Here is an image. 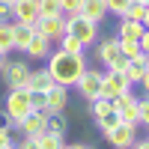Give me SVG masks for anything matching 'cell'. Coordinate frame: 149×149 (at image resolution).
I'll return each mask as SVG.
<instances>
[{
    "label": "cell",
    "instance_id": "60d3db41",
    "mask_svg": "<svg viewBox=\"0 0 149 149\" xmlns=\"http://www.w3.org/2000/svg\"><path fill=\"white\" fill-rule=\"evenodd\" d=\"M6 3H9V6H12V3H15V0H6Z\"/></svg>",
    "mask_w": 149,
    "mask_h": 149
},
{
    "label": "cell",
    "instance_id": "d6a6232c",
    "mask_svg": "<svg viewBox=\"0 0 149 149\" xmlns=\"http://www.w3.org/2000/svg\"><path fill=\"white\" fill-rule=\"evenodd\" d=\"M0 128H3V131H12V128H15V119H12L6 110H0Z\"/></svg>",
    "mask_w": 149,
    "mask_h": 149
},
{
    "label": "cell",
    "instance_id": "1f68e13d",
    "mask_svg": "<svg viewBox=\"0 0 149 149\" xmlns=\"http://www.w3.org/2000/svg\"><path fill=\"white\" fill-rule=\"evenodd\" d=\"M81 3L84 0H60V12L63 15H74V12H81Z\"/></svg>",
    "mask_w": 149,
    "mask_h": 149
},
{
    "label": "cell",
    "instance_id": "f1b7e54d",
    "mask_svg": "<svg viewBox=\"0 0 149 149\" xmlns=\"http://www.w3.org/2000/svg\"><path fill=\"white\" fill-rule=\"evenodd\" d=\"M30 110H45V90H27Z\"/></svg>",
    "mask_w": 149,
    "mask_h": 149
},
{
    "label": "cell",
    "instance_id": "2e32d148",
    "mask_svg": "<svg viewBox=\"0 0 149 149\" xmlns=\"http://www.w3.org/2000/svg\"><path fill=\"white\" fill-rule=\"evenodd\" d=\"M51 48H54V45L48 42V39H45L42 33H33V39L27 42V48H24V54H27L30 60H45L48 54H51Z\"/></svg>",
    "mask_w": 149,
    "mask_h": 149
},
{
    "label": "cell",
    "instance_id": "ab89813d",
    "mask_svg": "<svg viewBox=\"0 0 149 149\" xmlns=\"http://www.w3.org/2000/svg\"><path fill=\"white\" fill-rule=\"evenodd\" d=\"M0 149H15V146H12V143H6V146H0Z\"/></svg>",
    "mask_w": 149,
    "mask_h": 149
},
{
    "label": "cell",
    "instance_id": "74e56055",
    "mask_svg": "<svg viewBox=\"0 0 149 149\" xmlns=\"http://www.w3.org/2000/svg\"><path fill=\"white\" fill-rule=\"evenodd\" d=\"M131 149H149V140H143V137H140V140H134Z\"/></svg>",
    "mask_w": 149,
    "mask_h": 149
},
{
    "label": "cell",
    "instance_id": "f546056e",
    "mask_svg": "<svg viewBox=\"0 0 149 149\" xmlns=\"http://www.w3.org/2000/svg\"><path fill=\"white\" fill-rule=\"evenodd\" d=\"M128 3L131 0H104V6H107V12H113V15H125V9H128Z\"/></svg>",
    "mask_w": 149,
    "mask_h": 149
},
{
    "label": "cell",
    "instance_id": "7a4b0ae2",
    "mask_svg": "<svg viewBox=\"0 0 149 149\" xmlns=\"http://www.w3.org/2000/svg\"><path fill=\"white\" fill-rule=\"evenodd\" d=\"M63 18H66V33L74 36L84 48H90V45L98 42V24H95V21L84 18L81 12H74V15H63Z\"/></svg>",
    "mask_w": 149,
    "mask_h": 149
},
{
    "label": "cell",
    "instance_id": "4316f807",
    "mask_svg": "<svg viewBox=\"0 0 149 149\" xmlns=\"http://www.w3.org/2000/svg\"><path fill=\"white\" fill-rule=\"evenodd\" d=\"M119 51H122V57H125V60H131V57H140V54H146V51H143V48H140L137 42H122V39H119Z\"/></svg>",
    "mask_w": 149,
    "mask_h": 149
},
{
    "label": "cell",
    "instance_id": "d590c367",
    "mask_svg": "<svg viewBox=\"0 0 149 149\" xmlns=\"http://www.w3.org/2000/svg\"><path fill=\"white\" fill-rule=\"evenodd\" d=\"M63 149H95L93 143H63Z\"/></svg>",
    "mask_w": 149,
    "mask_h": 149
},
{
    "label": "cell",
    "instance_id": "9a60e30c",
    "mask_svg": "<svg viewBox=\"0 0 149 149\" xmlns=\"http://www.w3.org/2000/svg\"><path fill=\"white\" fill-rule=\"evenodd\" d=\"M143 33H146V24L131 21V18H122L119 21V30H116V39H122V42H137Z\"/></svg>",
    "mask_w": 149,
    "mask_h": 149
},
{
    "label": "cell",
    "instance_id": "5bb4252c",
    "mask_svg": "<svg viewBox=\"0 0 149 149\" xmlns=\"http://www.w3.org/2000/svg\"><path fill=\"white\" fill-rule=\"evenodd\" d=\"M69 107V86L51 84L45 90V110H66Z\"/></svg>",
    "mask_w": 149,
    "mask_h": 149
},
{
    "label": "cell",
    "instance_id": "7c38bea8",
    "mask_svg": "<svg viewBox=\"0 0 149 149\" xmlns=\"http://www.w3.org/2000/svg\"><path fill=\"white\" fill-rule=\"evenodd\" d=\"M15 128L24 134V137H36L39 131H45V110H30L21 119H15Z\"/></svg>",
    "mask_w": 149,
    "mask_h": 149
},
{
    "label": "cell",
    "instance_id": "f35d334b",
    "mask_svg": "<svg viewBox=\"0 0 149 149\" xmlns=\"http://www.w3.org/2000/svg\"><path fill=\"white\" fill-rule=\"evenodd\" d=\"M6 60H9V54H3V51H0V69L6 66Z\"/></svg>",
    "mask_w": 149,
    "mask_h": 149
},
{
    "label": "cell",
    "instance_id": "8fae6325",
    "mask_svg": "<svg viewBox=\"0 0 149 149\" xmlns=\"http://www.w3.org/2000/svg\"><path fill=\"white\" fill-rule=\"evenodd\" d=\"M125 78L131 81V86H149V54H140V57H131L125 63Z\"/></svg>",
    "mask_w": 149,
    "mask_h": 149
},
{
    "label": "cell",
    "instance_id": "277c9868",
    "mask_svg": "<svg viewBox=\"0 0 149 149\" xmlns=\"http://www.w3.org/2000/svg\"><path fill=\"white\" fill-rule=\"evenodd\" d=\"M128 90H131V81L125 78V69H107L104 78H102L98 95L102 98H116L119 93H128Z\"/></svg>",
    "mask_w": 149,
    "mask_h": 149
},
{
    "label": "cell",
    "instance_id": "6da1fadb",
    "mask_svg": "<svg viewBox=\"0 0 149 149\" xmlns=\"http://www.w3.org/2000/svg\"><path fill=\"white\" fill-rule=\"evenodd\" d=\"M48 60V72H51V78H54V84H60V86H74L78 84V78L84 74V69H86V60H84V54H66V51H51L45 57Z\"/></svg>",
    "mask_w": 149,
    "mask_h": 149
},
{
    "label": "cell",
    "instance_id": "83f0119b",
    "mask_svg": "<svg viewBox=\"0 0 149 149\" xmlns=\"http://www.w3.org/2000/svg\"><path fill=\"white\" fill-rule=\"evenodd\" d=\"M36 3H39V15H63L60 0H36Z\"/></svg>",
    "mask_w": 149,
    "mask_h": 149
},
{
    "label": "cell",
    "instance_id": "ffe728a7",
    "mask_svg": "<svg viewBox=\"0 0 149 149\" xmlns=\"http://www.w3.org/2000/svg\"><path fill=\"white\" fill-rule=\"evenodd\" d=\"M54 84L51 72L48 69H30V78H27V90H48Z\"/></svg>",
    "mask_w": 149,
    "mask_h": 149
},
{
    "label": "cell",
    "instance_id": "d6986e66",
    "mask_svg": "<svg viewBox=\"0 0 149 149\" xmlns=\"http://www.w3.org/2000/svg\"><path fill=\"white\" fill-rule=\"evenodd\" d=\"M81 15H84V18H90V21H95V24H102L104 15H107L104 0H84V3H81Z\"/></svg>",
    "mask_w": 149,
    "mask_h": 149
},
{
    "label": "cell",
    "instance_id": "ac0fdd59",
    "mask_svg": "<svg viewBox=\"0 0 149 149\" xmlns=\"http://www.w3.org/2000/svg\"><path fill=\"white\" fill-rule=\"evenodd\" d=\"M33 24H21V21H12V45H15V51H24L27 42L33 39Z\"/></svg>",
    "mask_w": 149,
    "mask_h": 149
},
{
    "label": "cell",
    "instance_id": "8d00e7d4",
    "mask_svg": "<svg viewBox=\"0 0 149 149\" xmlns=\"http://www.w3.org/2000/svg\"><path fill=\"white\" fill-rule=\"evenodd\" d=\"M6 143H12V131H3V128H0V146H6Z\"/></svg>",
    "mask_w": 149,
    "mask_h": 149
},
{
    "label": "cell",
    "instance_id": "3957f363",
    "mask_svg": "<svg viewBox=\"0 0 149 149\" xmlns=\"http://www.w3.org/2000/svg\"><path fill=\"white\" fill-rule=\"evenodd\" d=\"M95 57H98V63L107 66V69H125V63H128V60L122 57V51H119V39L116 36L98 42L95 45Z\"/></svg>",
    "mask_w": 149,
    "mask_h": 149
},
{
    "label": "cell",
    "instance_id": "7402d4cb",
    "mask_svg": "<svg viewBox=\"0 0 149 149\" xmlns=\"http://www.w3.org/2000/svg\"><path fill=\"white\" fill-rule=\"evenodd\" d=\"M36 143H39V149H63V137L60 134H54V131H39L36 134Z\"/></svg>",
    "mask_w": 149,
    "mask_h": 149
},
{
    "label": "cell",
    "instance_id": "603a6c76",
    "mask_svg": "<svg viewBox=\"0 0 149 149\" xmlns=\"http://www.w3.org/2000/svg\"><path fill=\"white\" fill-rule=\"evenodd\" d=\"M0 51H3V54L15 51V45H12V21L0 24Z\"/></svg>",
    "mask_w": 149,
    "mask_h": 149
},
{
    "label": "cell",
    "instance_id": "5b68a950",
    "mask_svg": "<svg viewBox=\"0 0 149 149\" xmlns=\"http://www.w3.org/2000/svg\"><path fill=\"white\" fill-rule=\"evenodd\" d=\"M33 30L42 33L45 39L54 45V42H60V39L66 36V18H63V15H42L39 21L33 24Z\"/></svg>",
    "mask_w": 149,
    "mask_h": 149
},
{
    "label": "cell",
    "instance_id": "44dd1931",
    "mask_svg": "<svg viewBox=\"0 0 149 149\" xmlns=\"http://www.w3.org/2000/svg\"><path fill=\"white\" fill-rule=\"evenodd\" d=\"M122 18H131V21H140V24H146V21H149V3H140V0H131Z\"/></svg>",
    "mask_w": 149,
    "mask_h": 149
},
{
    "label": "cell",
    "instance_id": "4dcf8cb0",
    "mask_svg": "<svg viewBox=\"0 0 149 149\" xmlns=\"http://www.w3.org/2000/svg\"><path fill=\"white\" fill-rule=\"evenodd\" d=\"M137 119L140 125H149V98H137Z\"/></svg>",
    "mask_w": 149,
    "mask_h": 149
},
{
    "label": "cell",
    "instance_id": "30bf717a",
    "mask_svg": "<svg viewBox=\"0 0 149 149\" xmlns=\"http://www.w3.org/2000/svg\"><path fill=\"white\" fill-rule=\"evenodd\" d=\"M102 78H104V72H98V69H90L86 66L84 69V74L78 78V90H81V95L86 98V102H93V98H98V90H102Z\"/></svg>",
    "mask_w": 149,
    "mask_h": 149
},
{
    "label": "cell",
    "instance_id": "4fadbf2b",
    "mask_svg": "<svg viewBox=\"0 0 149 149\" xmlns=\"http://www.w3.org/2000/svg\"><path fill=\"white\" fill-rule=\"evenodd\" d=\"M12 18L21 21V24H36L42 15H39V3L36 0H15L12 3Z\"/></svg>",
    "mask_w": 149,
    "mask_h": 149
},
{
    "label": "cell",
    "instance_id": "ba28073f",
    "mask_svg": "<svg viewBox=\"0 0 149 149\" xmlns=\"http://www.w3.org/2000/svg\"><path fill=\"white\" fill-rule=\"evenodd\" d=\"M107 143L113 149H131V143L137 140V125H128V122H116L113 128L104 131Z\"/></svg>",
    "mask_w": 149,
    "mask_h": 149
},
{
    "label": "cell",
    "instance_id": "9c48e42d",
    "mask_svg": "<svg viewBox=\"0 0 149 149\" xmlns=\"http://www.w3.org/2000/svg\"><path fill=\"white\" fill-rule=\"evenodd\" d=\"M3 110L12 119H21L24 113H30V98H27V86H15V90L6 93V104Z\"/></svg>",
    "mask_w": 149,
    "mask_h": 149
},
{
    "label": "cell",
    "instance_id": "e0dca14e",
    "mask_svg": "<svg viewBox=\"0 0 149 149\" xmlns=\"http://www.w3.org/2000/svg\"><path fill=\"white\" fill-rule=\"evenodd\" d=\"M45 131H54L60 137H66V131H69L66 110H45Z\"/></svg>",
    "mask_w": 149,
    "mask_h": 149
},
{
    "label": "cell",
    "instance_id": "cb8c5ba5",
    "mask_svg": "<svg viewBox=\"0 0 149 149\" xmlns=\"http://www.w3.org/2000/svg\"><path fill=\"white\" fill-rule=\"evenodd\" d=\"M57 45H60V51H66V54H84V51H86V48H84L78 39H74V36H69V33H66Z\"/></svg>",
    "mask_w": 149,
    "mask_h": 149
},
{
    "label": "cell",
    "instance_id": "e575fe53",
    "mask_svg": "<svg viewBox=\"0 0 149 149\" xmlns=\"http://www.w3.org/2000/svg\"><path fill=\"white\" fill-rule=\"evenodd\" d=\"M15 149H39V143H36V137H24Z\"/></svg>",
    "mask_w": 149,
    "mask_h": 149
},
{
    "label": "cell",
    "instance_id": "836d02e7",
    "mask_svg": "<svg viewBox=\"0 0 149 149\" xmlns=\"http://www.w3.org/2000/svg\"><path fill=\"white\" fill-rule=\"evenodd\" d=\"M9 18H12V6L6 3V0H0V24L9 21Z\"/></svg>",
    "mask_w": 149,
    "mask_h": 149
},
{
    "label": "cell",
    "instance_id": "484cf974",
    "mask_svg": "<svg viewBox=\"0 0 149 149\" xmlns=\"http://www.w3.org/2000/svg\"><path fill=\"white\" fill-rule=\"evenodd\" d=\"M107 110H113V98H93V107H90V113L98 116V113H107Z\"/></svg>",
    "mask_w": 149,
    "mask_h": 149
},
{
    "label": "cell",
    "instance_id": "52a82bcc",
    "mask_svg": "<svg viewBox=\"0 0 149 149\" xmlns=\"http://www.w3.org/2000/svg\"><path fill=\"white\" fill-rule=\"evenodd\" d=\"M3 74V84L9 90H15V86H27V78H30V66L24 63V60H6V66L0 69Z\"/></svg>",
    "mask_w": 149,
    "mask_h": 149
},
{
    "label": "cell",
    "instance_id": "d4e9b609",
    "mask_svg": "<svg viewBox=\"0 0 149 149\" xmlns=\"http://www.w3.org/2000/svg\"><path fill=\"white\" fill-rule=\"evenodd\" d=\"M95 119V125L102 128V131H107V128H113L116 122H119V116H116V110H107V113H98V116H93Z\"/></svg>",
    "mask_w": 149,
    "mask_h": 149
},
{
    "label": "cell",
    "instance_id": "8992f818",
    "mask_svg": "<svg viewBox=\"0 0 149 149\" xmlns=\"http://www.w3.org/2000/svg\"><path fill=\"white\" fill-rule=\"evenodd\" d=\"M113 110H116L119 122L140 125V119H137V95H134L131 90H128V93H119V95L113 98Z\"/></svg>",
    "mask_w": 149,
    "mask_h": 149
}]
</instances>
